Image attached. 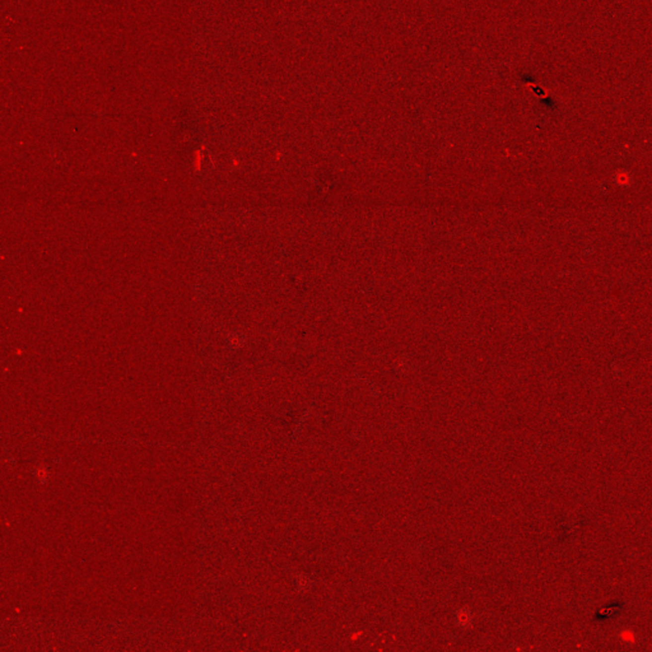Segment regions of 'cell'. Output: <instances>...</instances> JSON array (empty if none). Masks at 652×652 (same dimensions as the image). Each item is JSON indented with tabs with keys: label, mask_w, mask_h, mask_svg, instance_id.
Returning a JSON list of instances; mask_svg holds the SVG:
<instances>
[{
	"label": "cell",
	"mask_w": 652,
	"mask_h": 652,
	"mask_svg": "<svg viewBox=\"0 0 652 652\" xmlns=\"http://www.w3.org/2000/svg\"><path fill=\"white\" fill-rule=\"evenodd\" d=\"M33 475H35V479L37 480V482L45 483L47 479H49V475H50V474H49V470H47L45 466H38V468L35 469Z\"/></svg>",
	"instance_id": "obj_1"
}]
</instances>
